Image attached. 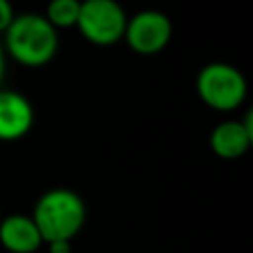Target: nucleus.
Listing matches in <instances>:
<instances>
[{
  "label": "nucleus",
  "instance_id": "20e7f679",
  "mask_svg": "<svg viewBox=\"0 0 253 253\" xmlns=\"http://www.w3.org/2000/svg\"><path fill=\"white\" fill-rule=\"evenodd\" d=\"M126 20L117 0H81L75 28L93 45H113L123 40Z\"/></svg>",
  "mask_w": 253,
  "mask_h": 253
},
{
  "label": "nucleus",
  "instance_id": "7ed1b4c3",
  "mask_svg": "<svg viewBox=\"0 0 253 253\" xmlns=\"http://www.w3.org/2000/svg\"><path fill=\"white\" fill-rule=\"evenodd\" d=\"M196 93L204 105L213 111H235L247 97V81L243 73L223 61L208 63L196 77Z\"/></svg>",
  "mask_w": 253,
  "mask_h": 253
},
{
  "label": "nucleus",
  "instance_id": "f8f14e48",
  "mask_svg": "<svg viewBox=\"0 0 253 253\" xmlns=\"http://www.w3.org/2000/svg\"><path fill=\"white\" fill-rule=\"evenodd\" d=\"M6 53H4V47H2V43H0V83H2V79H4V69H6V57H4Z\"/></svg>",
  "mask_w": 253,
  "mask_h": 253
},
{
  "label": "nucleus",
  "instance_id": "423d86ee",
  "mask_svg": "<svg viewBox=\"0 0 253 253\" xmlns=\"http://www.w3.org/2000/svg\"><path fill=\"white\" fill-rule=\"evenodd\" d=\"M253 142V117L245 115L243 121H221L210 134V148L217 158H241Z\"/></svg>",
  "mask_w": 253,
  "mask_h": 253
},
{
  "label": "nucleus",
  "instance_id": "1a4fd4ad",
  "mask_svg": "<svg viewBox=\"0 0 253 253\" xmlns=\"http://www.w3.org/2000/svg\"><path fill=\"white\" fill-rule=\"evenodd\" d=\"M79 8H81V0H49L45 8V20L55 30L75 28L79 18Z\"/></svg>",
  "mask_w": 253,
  "mask_h": 253
},
{
  "label": "nucleus",
  "instance_id": "f03ea898",
  "mask_svg": "<svg viewBox=\"0 0 253 253\" xmlns=\"http://www.w3.org/2000/svg\"><path fill=\"white\" fill-rule=\"evenodd\" d=\"M87 210L81 196L69 188H51L43 192L32 213L43 243L53 239L71 241L81 231Z\"/></svg>",
  "mask_w": 253,
  "mask_h": 253
},
{
  "label": "nucleus",
  "instance_id": "9b49d317",
  "mask_svg": "<svg viewBox=\"0 0 253 253\" xmlns=\"http://www.w3.org/2000/svg\"><path fill=\"white\" fill-rule=\"evenodd\" d=\"M45 245L49 253H71V241L67 239H53V241H47Z\"/></svg>",
  "mask_w": 253,
  "mask_h": 253
},
{
  "label": "nucleus",
  "instance_id": "39448f33",
  "mask_svg": "<svg viewBox=\"0 0 253 253\" xmlns=\"http://www.w3.org/2000/svg\"><path fill=\"white\" fill-rule=\"evenodd\" d=\"M123 40L138 55H154L172 40V22L164 12L142 10L126 20Z\"/></svg>",
  "mask_w": 253,
  "mask_h": 253
},
{
  "label": "nucleus",
  "instance_id": "0eeeda50",
  "mask_svg": "<svg viewBox=\"0 0 253 253\" xmlns=\"http://www.w3.org/2000/svg\"><path fill=\"white\" fill-rule=\"evenodd\" d=\"M34 126V105L18 91L0 89V140L24 138Z\"/></svg>",
  "mask_w": 253,
  "mask_h": 253
},
{
  "label": "nucleus",
  "instance_id": "f257e3e1",
  "mask_svg": "<svg viewBox=\"0 0 253 253\" xmlns=\"http://www.w3.org/2000/svg\"><path fill=\"white\" fill-rule=\"evenodd\" d=\"M57 30L42 14L14 16L4 32V51L24 67H43L57 53Z\"/></svg>",
  "mask_w": 253,
  "mask_h": 253
},
{
  "label": "nucleus",
  "instance_id": "6e6552de",
  "mask_svg": "<svg viewBox=\"0 0 253 253\" xmlns=\"http://www.w3.org/2000/svg\"><path fill=\"white\" fill-rule=\"evenodd\" d=\"M0 245L10 253H36L43 239L32 215L12 213L0 219Z\"/></svg>",
  "mask_w": 253,
  "mask_h": 253
},
{
  "label": "nucleus",
  "instance_id": "9d476101",
  "mask_svg": "<svg viewBox=\"0 0 253 253\" xmlns=\"http://www.w3.org/2000/svg\"><path fill=\"white\" fill-rule=\"evenodd\" d=\"M14 8L10 4V0H0V34L6 32V28L10 26V22L14 20Z\"/></svg>",
  "mask_w": 253,
  "mask_h": 253
}]
</instances>
